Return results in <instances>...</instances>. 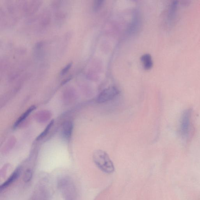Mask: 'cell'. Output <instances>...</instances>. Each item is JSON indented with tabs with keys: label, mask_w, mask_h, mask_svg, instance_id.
I'll return each mask as SVG.
<instances>
[{
	"label": "cell",
	"mask_w": 200,
	"mask_h": 200,
	"mask_svg": "<svg viewBox=\"0 0 200 200\" xmlns=\"http://www.w3.org/2000/svg\"><path fill=\"white\" fill-rule=\"evenodd\" d=\"M93 157L95 164L104 173L111 174L114 171L113 163L106 152L101 150H96Z\"/></svg>",
	"instance_id": "obj_1"
},
{
	"label": "cell",
	"mask_w": 200,
	"mask_h": 200,
	"mask_svg": "<svg viewBox=\"0 0 200 200\" xmlns=\"http://www.w3.org/2000/svg\"><path fill=\"white\" fill-rule=\"evenodd\" d=\"M192 112V109L190 108L185 110L182 114L181 119L180 131L183 137L187 136L189 133Z\"/></svg>",
	"instance_id": "obj_2"
},
{
	"label": "cell",
	"mask_w": 200,
	"mask_h": 200,
	"mask_svg": "<svg viewBox=\"0 0 200 200\" xmlns=\"http://www.w3.org/2000/svg\"><path fill=\"white\" fill-rule=\"evenodd\" d=\"M119 91L116 87H112L106 88L100 93L97 99L98 103H103L113 99L118 94Z\"/></svg>",
	"instance_id": "obj_3"
},
{
	"label": "cell",
	"mask_w": 200,
	"mask_h": 200,
	"mask_svg": "<svg viewBox=\"0 0 200 200\" xmlns=\"http://www.w3.org/2000/svg\"><path fill=\"white\" fill-rule=\"evenodd\" d=\"M21 170L20 168H17L11 175L7 180L1 186L0 190L2 191L7 188V187L13 183L20 176Z\"/></svg>",
	"instance_id": "obj_4"
},
{
	"label": "cell",
	"mask_w": 200,
	"mask_h": 200,
	"mask_svg": "<svg viewBox=\"0 0 200 200\" xmlns=\"http://www.w3.org/2000/svg\"><path fill=\"white\" fill-rule=\"evenodd\" d=\"M141 62L143 64L144 69L149 70L152 67L153 62L151 56L149 54H144L141 58Z\"/></svg>",
	"instance_id": "obj_5"
},
{
	"label": "cell",
	"mask_w": 200,
	"mask_h": 200,
	"mask_svg": "<svg viewBox=\"0 0 200 200\" xmlns=\"http://www.w3.org/2000/svg\"><path fill=\"white\" fill-rule=\"evenodd\" d=\"M35 108H36V107L35 106H32L31 107H30L23 114V115L20 116L19 118L17 121L15 122L14 126V127H16L18 125H19L22 121H24L25 119L27 117L30 115L31 112L35 109Z\"/></svg>",
	"instance_id": "obj_6"
},
{
	"label": "cell",
	"mask_w": 200,
	"mask_h": 200,
	"mask_svg": "<svg viewBox=\"0 0 200 200\" xmlns=\"http://www.w3.org/2000/svg\"><path fill=\"white\" fill-rule=\"evenodd\" d=\"M63 127V134L66 138H69L73 131V124L70 121H67L64 124Z\"/></svg>",
	"instance_id": "obj_7"
},
{
	"label": "cell",
	"mask_w": 200,
	"mask_h": 200,
	"mask_svg": "<svg viewBox=\"0 0 200 200\" xmlns=\"http://www.w3.org/2000/svg\"><path fill=\"white\" fill-rule=\"evenodd\" d=\"M53 124H54V120H52V121L49 123V124L47 126L46 128L44 130V131L40 135H39L37 139H36V140H40V139H42L43 137H44L47 135V133L51 127L52 126H53Z\"/></svg>",
	"instance_id": "obj_8"
},
{
	"label": "cell",
	"mask_w": 200,
	"mask_h": 200,
	"mask_svg": "<svg viewBox=\"0 0 200 200\" xmlns=\"http://www.w3.org/2000/svg\"><path fill=\"white\" fill-rule=\"evenodd\" d=\"M32 172L31 170H27L24 175L23 181L25 183L30 182L32 178Z\"/></svg>",
	"instance_id": "obj_9"
},
{
	"label": "cell",
	"mask_w": 200,
	"mask_h": 200,
	"mask_svg": "<svg viewBox=\"0 0 200 200\" xmlns=\"http://www.w3.org/2000/svg\"><path fill=\"white\" fill-rule=\"evenodd\" d=\"M104 1H95L94 7L95 9L97 10L101 7L102 5L103 4Z\"/></svg>",
	"instance_id": "obj_10"
},
{
	"label": "cell",
	"mask_w": 200,
	"mask_h": 200,
	"mask_svg": "<svg viewBox=\"0 0 200 200\" xmlns=\"http://www.w3.org/2000/svg\"><path fill=\"white\" fill-rule=\"evenodd\" d=\"M72 63H70V64H68L62 70L61 72V74L63 75L65 74V73H66L68 71V70H69L70 69Z\"/></svg>",
	"instance_id": "obj_11"
}]
</instances>
